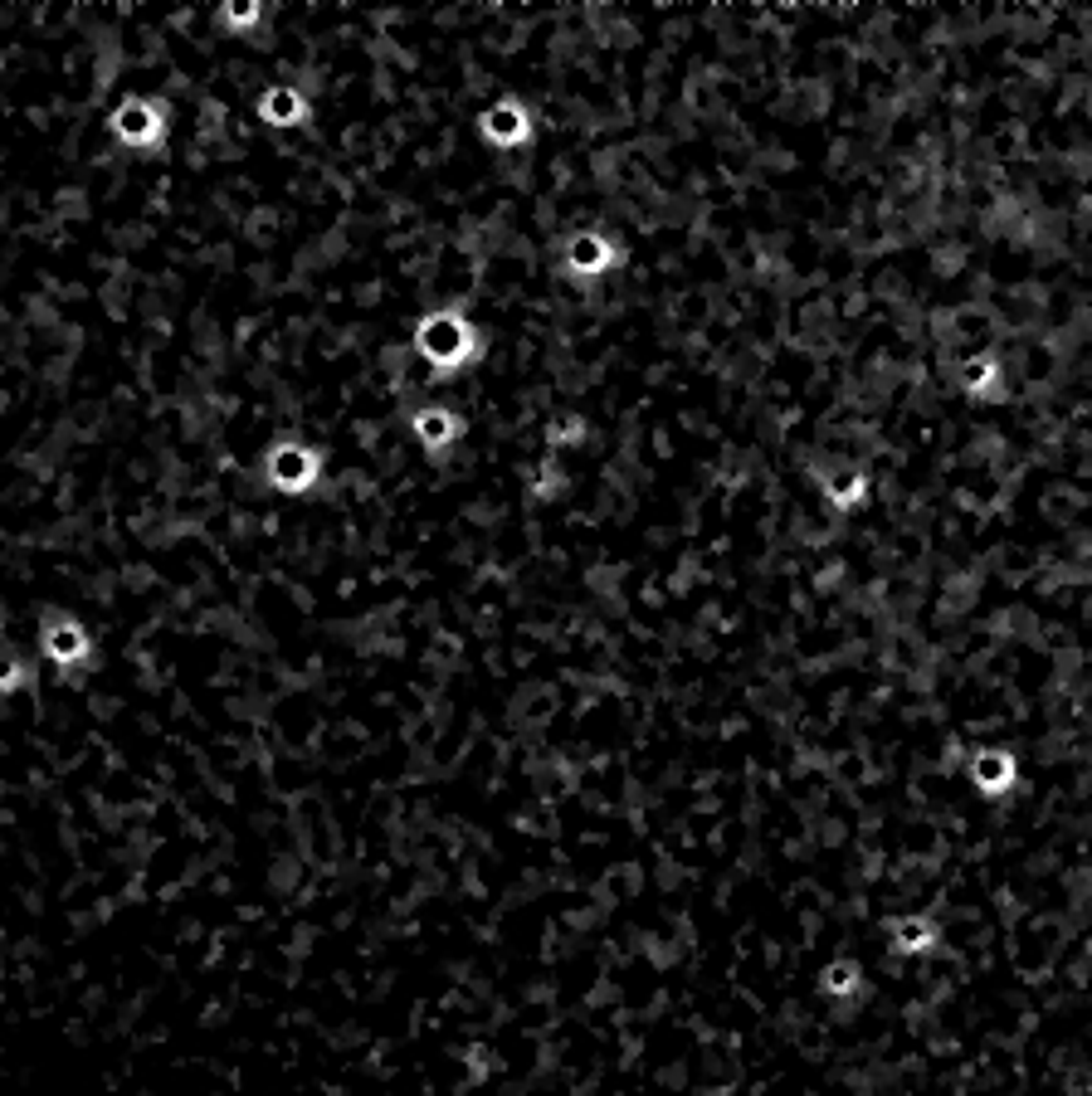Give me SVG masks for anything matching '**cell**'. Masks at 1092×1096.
I'll return each instance as SVG.
<instances>
[{
    "instance_id": "2",
    "label": "cell",
    "mask_w": 1092,
    "mask_h": 1096,
    "mask_svg": "<svg viewBox=\"0 0 1092 1096\" xmlns=\"http://www.w3.org/2000/svg\"><path fill=\"white\" fill-rule=\"evenodd\" d=\"M483 132L493 137V142H523L532 127H527V112L517 108V103H498V108H488Z\"/></svg>"
},
{
    "instance_id": "1",
    "label": "cell",
    "mask_w": 1092,
    "mask_h": 1096,
    "mask_svg": "<svg viewBox=\"0 0 1092 1096\" xmlns=\"http://www.w3.org/2000/svg\"><path fill=\"white\" fill-rule=\"evenodd\" d=\"M415 347H420V356H425L429 366H439V371H454V366H469L478 351V337L474 326L463 322V317H425L420 322V337H415Z\"/></svg>"
},
{
    "instance_id": "4",
    "label": "cell",
    "mask_w": 1092,
    "mask_h": 1096,
    "mask_svg": "<svg viewBox=\"0 0 1092 1096\" xmlns=\"http://www.w3.org/2000/svg\"><path fill=\"white\" fill-rule=\"evenodd\" d=\"M415 435H420V444L425 448H444L454 444V420L450 414H415Z\"/></svg>"
},
{
    "instance_id": "3",
    "label": "cell",
    "mask_w": 1092,
    "mask_h": 1096,
    "mask_svg": "<svg viewBox=\"0 0 1092 1096\" xmlns=\"http://www.w3.org/2000/svg\"><path fill=\"white\" fill-rule=\"evenodd\" d=\"M317 469V458L313 454H303V448H279V454L268 458V473H274V482L279 488H298V473H313Z\"/></svg>"
}]
</instances>
